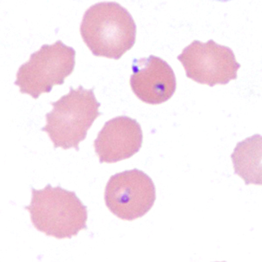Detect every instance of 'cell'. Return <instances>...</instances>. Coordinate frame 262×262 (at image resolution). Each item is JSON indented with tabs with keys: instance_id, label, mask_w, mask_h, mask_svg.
Masks as SVG:
<instances>
[{
	"instance_id": "277c9868",
	"label": "cell",
	"mask_w": 262,
	"mask_h": 262,
	"mask_svg": "<svg viewBox=\"0 0 262 262\" xmlns=\"http://www.w3.org/2000/svg\"><path fill=\"white\" fill-rule=\"evenodd\" d=\"M75 49L61 40L53 45L45 44L19 67L14 84L21 94L37 100L42 94L50 93L54 86L64 84L75 69Z\"/></svg>"
},
{
	"instance_id": "9c48e42d",
	"label": "cell",
	"mask_w": 262,
	"mask_h": 262,
	"mask_svg": "<svg viewBox=\"0 0 262 262\" xmlns=\"http://www.w3.org/2000/svg\"><path fill=\"white\" fill-rule=\"evenodd\" d=\"M261 136L253 135L237 143L232 158L236 174L246 185H261Z\"/></svg>"
},
{
	"instance_id": "5b68a950",
	"label": "cell",
	"mask_w": 262,
	"mask_h": 262,
	"mask_svg": "<svg viewBox=\"0 0 262 262\" xmlns=\"http://www.w3.org/2000/svg\"><path fill=\"white\" fill-rule=\"evenodd\" d=\"M178 60L184 67L187 78L209 86L227 85L236 80L242 67L231 48L219 45L213 39L206 43L194 40L184 48Z\"/></svg>"
},
{
	"instance_id": "8992f818",
	"label": "cell",
	"mask_w": 262,
	"mask_h": 262,
	"mask_svg": "<svg viewBox=\"0 0 262 262\" xmlns=\"http://www.w3.org/2000/svg\"><path fill=\"white\" fill-rule=\"evenodd\" d=\"M156 187L146 173L138 169L116 173L105 189L108 210L123 221H135L150 211L156 201Z\"/></svg>"
},
{
	"instance_id": "ba28073f",
	"label": "cell",
	"mask_w": 262,
	"mask_h": 262,
	"mask_svg": "<svg viewBox=\"0 0 262 262\" xmlns=\"http://www.w3.org/2000/svg\"><path fill=\"white\" fill-rule=\"evenodd\" d=\"M143 130L139 122L126 116L105 122L94 142L101 164H113L133 157L143 145Z\"/></svg>"
},
{
	"instance_id": "6da1fadb",
	"label": "cell",
	"mask_w": 262,
	"mask_h": 262,
	"mask_svg": "<svg viewBox=\"0 0 262 262\" xmlns=\"http://www.w3.org/2000/svg\"><path fill=\"white\" fill-rule=\"evenodd\" d=\"M80 32L96 57L119 60L137 39V25L128 10L116 2H100L84 13Z\"/></svg>"
},
{
	"instance_id": "52a82bcc",
	"label": "cell",
	"mask_w": 262,
	"mask_h": 262,
	"mask_svg": "<svg viewBox=\"0 0 262 262\" xmlns=\"http://www.w3.org/2000/svg\"><path fill=\"white\" fill-rule=\"evenodd\" d=\"M131 69V90L139 100L157 105L172 97L177 90L176 75L165 60L155 55L134 59Z\"/></svg>"
},
{
	"instance_id": "7a4b0ae2",
	"label": "cell",
	"mask_w": 262,
	"mask_h": 262,
	"mask_svg": "<svg viewBox=\"0 0 262 262\" xmlns=\"http://www.w3.org/2000/svg\"><path fill=\"white\" fill-rule=\"evenodd\" d=\"M31 190V204L25 209L39 232L56 238H72L88 228V209L75 191L49 184L41 190Z\"/></svg>"
},
{
	"instance_id": "3957f363",
	"label": "cell",
	"mask_w": 262,
	"mask_h": 262,
	"mask_svg": "<svg viewBox=\"0 0 262 262\" xmlns=\"http://www.w3.org/2000/svg\"><path fill=\"white\" fill-rule=\"evenodd\" d=\"M94 90H85L81 85L77 90L70 86L69 94L51 102L53 111L46 114L47 124L41 130L48 133L54 149L80 150L79 144L86 139L90 127L102 115Z\"/></svg>"
}]
</instances>
